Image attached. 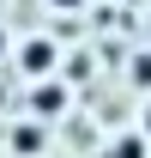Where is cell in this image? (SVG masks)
Wrapping results in <instances>:
<instances>
[{
  "label": "cell",
  "mask_w": 151,
  "mask_h": 158,
  "mask_svg": "<svg viewBox=\"0 0 151 158\" xmlns=\"http://www.w3.org/2000/svg\"><path fill=\"white\" fill-rule=\"evenodd\" d=\"M24 73H48V67H55V43H24Z\"/></svg>",
  "instance_id": "1"
},
{
  "label": "cell",
  "mask_w": 151,
  "mask_h": 158,
  "mask_svg": "<svg viewBox=\"0 0 151 158\" xmlns=\"http://www.w3.org/2000/svg\"><path fill=\"white\" fill-rule=\"evenodd\" d=\"M37 110H48V116H55V110H60V85H42V91H37Z\"/></svg>",
  "instance_id": "2"
},
{
  "label": "cell",
  "mask_w": 151,
  "mask_h": 158,
  "mask_svg": "<svg viewBox=\"0 0 151 158\" xmlns=\"http://www.w3.org/2000/svg\"><path fill=\"white\" fill-rule=\"evenodd\" d=\"M133 79H139V85H151V55H139V61H133Z\"/></svg>",
  "instance_id": "3"
},
{
  "label": "cell",
  "mask_w": 151,
  "mask_h": 158,
  "mask_svg": "<svg viewBox=\"0 0 151 158\" xmlns=\"http://www.w3.org/2000/svg\"><path fill=\"white\" fill-rule=\"evenodd\" d=\"M48 6H60V12H73V6H85V0H48Z\"/></svg>",
  "instance_id": "4"
},
{
  "label": "cell",
  "mask_w": 151,
  "mask_h": 158,
  "mask_svg": "<svg viewBox=\"0 0 151 158\" xmlns=\"http://www.w3.org/2000/svg\"><path fill=\"white\" fill-rule=\"evenodd\" d=\"M145 134H151V103H145Z\"/></svg>",
  "instance_id": "5"
},
{
  "label": "cell",
  "mask_w": 151,
  "mask_h": 158,
  "mask_svg": "<svg viewBox=\"0 0 151 158\" xmlns=\"http://www.w3.org/2000/svg\"><path fill=\"white\" fill-rule=\"evenodd\" d=\"M0 55H6V31H0Z\"/></svg>",
  "instance_id": "6"
}]
</instances>
